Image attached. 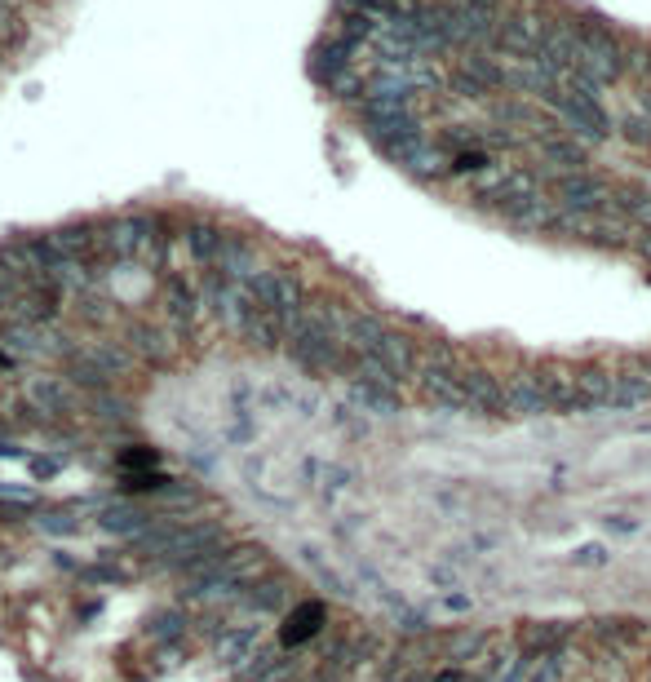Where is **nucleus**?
<instances>
[{"label":"nucleus","instance_id":"1","mask_svg":"<svg viewBox=\"0 0 651 682\" xmlns=\"http://www.w3.org/2000/svg\"><path fill=\"white\" fill-rule=\"evenodd\" d=\"M138 368V355L124 341H80L67 359H62V377L80 390V395H98L111 390L124 372Z\"/></svg>","mask_w":651,"mask_h":682},{"label":"nucleus","instance_id":"2","mask_svg":"<svg viewBox=\"0 0 651 682\" xmlns=\"http://www.w3.org/2000/svg\"><path fill=\"white\" fill-rule=\"evenodd\" d=\"M576 27H581V45H585V67L594 71L603 85H616L620 76L629 71V45L625 36L607 23L603 14H594V9H585L581 18H576Z\"/></svg>","mask_w":651,"mask_h":682},{"label":"nucleus","instance_id":"3","mask_svg":"<svg viewBox=\"0 0 651 682\" xmlns=\"http://www.w3.org/2000/svg\"><path fill=\"white\" fill-rule=\"evenodd\" d=\"M550 111L567 124V133H572V138L585 142V147H594V142H607V138H612V129H616L603 102L585 98V93H576V89H567V85L550 98Z\"/></svg>","mask_w":651,"mask_h":682},{"label":"nucleus","instance_id":"4","mask_svg":"<svg viewBox=\"0 0 651 682\" xmlns=\"http://www.w3.org/2000/svg\"><path fill=\"white\" fill-rule=\"evenodd\" d=\"M457 377H461L465 399H470V412H479V417H488V421H510L514 417L510 390H505V377L496 368H488L483 359H461Z\"/></svg>","mask_w":651,"mask_h":682},{"label":"nucleus","instance_id":"5","mask_svg":"<svg viewBox=\"0 0 651 682\" xmlns=\"http://www.w3.org/2000/svg\"><path fill=\"white\" fill-rule=\"evenodd\" d=\"M612 186L603 173L594 169H576V173H558L550 178V195L563 204L567 213H585V217H598L612 209Z\"/></svg>","mask_w":651,"mask_h":682},{"label":"nucleus","instance_id":"6","mask_svg":"<svg viewBox=\"0 0 651 682\" xmlns=\"http://www.w3.org/2000/svg\"><path fill=\"white\" fill-rule=\"evenodd\" d=\"M545 36H550V18L532 5H514L501 18V31H496V54H510L514 62L536 58L545 49Z\"/></svg>","mask_w":651,"mask_h":682},{"label":"nucleus","instance_id":"7","mask_svg":"<svg viewBox=\"0 0 651 682\" xmlns=\"http://www.w3.org/2000/svg\"><path fill=\"white\" fill-rule=\"evenodd\" d=\"M576 638H585V620H523L514 629V643L532 660L558 656V651L576 647Z\"/></svg>","mask_w":651,"mask_h":682},{"label":"nucleus","instance_id":"8","mask_svg":"<svg viewBox=\"0 0 651 682\" xmlns=\"http://www.w3.org/2000/svg\"><path fill=\"white\" fill-rule=\"evenodd\" d=\"M541 377H545V390H550L554 412H563V417H589V412H598L594 403L585 399L581 381H576V364H563V359H545Z\"/></svg>","mask_w":651,"mask_h":682},{"label":"nucleus","instance_id":"9","mask_svg":"<svg viewBox=\"0 0 651 682\" xmlns=\"http://www.w3.org/2000/svg\"><path fill=\"white\" fill-rule=\"evenodd\" d=\"M505 390H510L514 417H550L554 412L550 390H545V377H541V364H523V368L505 372Z\"/></svg>","mask_w":651,"mask_h":682},{"label":"nucleus","instance_id":"10","mask_svg":"<svg viewBox=\"0 0 651 682\" xmlns=\"http://www.w3.org/2000/svg\"><path fill=\"white\" fill-rule=\"evenodd\" d=\"M368 355L377 359L381 368L395 372L399 381H417V372H421V341H412L403 328H386Z\"/></svg>","mask_w":651,"mask_h":682},{"label":"nucleus","instance_id":"11","mask_svg":"<svg viewBox=\"0 0 651 682\" xmlns=\"http://www.w3.org/2000/svg\"><path fill=\"white\" fill-rule=\"evenodd\" d=\"M492 634L488 629H474V625H457V629H439V665L452 669H470L474 660L488 651Z\"/></svg>","mask_w":651,"mask_h":682},{"label":"nucleus","instance_id":"12","mask_svg":"<svg viewBox=\"0 0 651 682\" xmlns=\"http://www.w3.org/2000/svg\"><path fill=\"white\" fill-rule=\"evenodd\" d=\"M142 638L160 651V660H178L186 651V638H191V616H186L182 607H169V612H160V616L147 620Z\"/></svg>","mask_w":651,"mask_h":682},{"label":"nucleus","instance_id":"13","mask_svg":"<svg viewBox=\"0 0 651 682\" xmlns=\"http://www.w3.org/2000/svg\"><path fill=\"white\" fill-rule=\"evenodd\" d=\"M452 67H461L470 80H479V85L488 89L492 98H501L505 89H514V80H510V62L496 58V49H461V58L452 62Z\"/></svg>","mask_w":651,"mask_h":682},{"label":"nucleus","instance_id":"14","mask_svg":"<svg viewBox=\"0 0 651 682\" xmlns=\"http://www.w3.org/2000/svg\"><path fill=\"white\" fill-rule=\"evenodd\" d=\"M222 240H226V231L213 222H186L178 231V244H182V253L191 257L195 271H213L217 253H222Z\"/></svg>","mask_w":651,"mask_h":682},{"label":"nucleus","instance_id":"15","mask_svg":"<svg viewBox=\"0 0 651 682\" xmlns=\"http://www.w3.org/2000/svg\"><path fill=\"white\" fill-rule=\"evenodd\" d=\"M536 147V155L545 160V169L554 173H576V169H585L589 164V147L581 138H572V133H554V138H541V142H532Z\"/></svg>","mask_w":651,"mask_h":682},{"label":"nucleus","instance_id":"16","mask_svg":"<svg viewBox=\"0 0 651 682\" xmlns=\"http://www.w3.org/2000/svg\"><path fill=\"white\" fill-rule=\"evenodd\" d=\"M651 403V372L643 355H629L616 364V412L620 408H647Z\"/></svg>","mask_w":651,"mask_h":682},{"label":"nucleus","instance_id":"17","mask_svg":"<svg viewBox=\"0 0 651 682\" xmlns=\"http://www.w3.org/2000/svg\"><path fill=\"white\" fill-rule=\"evenodd\" d=\"M355 54H359V49L350 45V40L328 36V40H319L315 58H310V71H315L319 85H333V80H341L350 67H355Z\"/></svg>","mask_w":651,"mask_h":682},{"label":"nucleus","instance_id":"18","mask_svg":"<svg viewBox=\"0 0 651 682\" xmlns=\"http://www.w3.org/2000/svg\"><path fill=\"white\" fill-rule=\"evenodd\" d=\"M576 381H581L585 399L594 403L598 412H603V408H616V364H603V359L576 364Z\"/></svg>","mask_w":651,"mask_h":682},{"label":"nucleus","instance_id":"19","mask_svg":"<svg viewBox=\"0 0 651 682\" xmlns=\"http://www.w3.org/2000/svg\"><path fill=\"white\" fill-rule=\"evenodd\" d=\"M616 217L634 222L638 231H651V186H638V182H616L612 186V209Z\"/></svg>","mask_w":651,"mask_h":682},{"label":"nucleus","instance_id":"20","mask_svg":"<svg viewBox=\"0 0 651 682\" xmlns=\"http://www.w3.org/2000/svg\"><path fill=\"white\" fill-rule=\"evenodd\" d=\"M346 395L359 408L377 412V417H390V412L403 408V390H386V386H372V381H346Z\"/></svg>","mask_w":651,"mask_h":682},{"label":"nucleus","instance_id":"21","mask_svg":"<svg viewBox=\"0 0 651 682\" xmlns=\"http://www.w3.org/2000/svg\"><path fill=\"white\" fill-rule=\"evenodd\" d=\"M324 629V607L319 603H306V607H297L293 616H288V629H284V643H293V647H302V643H310V638Z\"/></svg>","mask_w":651,"mask_h":682},{"label":"nucleus","instance_id":"22","mask_svg":"<svg viewBox=\"0 0 651 682\" xmlns=\"http://www.w3.org/2000/svg\"><path fill=\"white\" fill-rule=\"evenodd\" d=\"M76 576L85 585H120V581H129V576H133V567L120 563V554H102L98 563H85Z\"/></svg>","mask_w":651,"mask_h":682},{"label":"nucleus","instance_id":"23","mask_svg":"<svg viewBox=\"0 0 651 682\" xmlns=\"http://www.w3.org/2000/svg\"><path fill=\"white\" fill-rule=\"evenodd\" d=\"M27 36V23L18 14V0H0V49H18Z\"/></svg>","mask_w":651,"mask_h":682},{"label":"nucleus","instance_id":"24","mask_svg":"<svg viewBox=\"0 0 651 682\" xmlns=\"http://www.w3.org/2000/svg\"><path fill=\"white\" fill-rule=\"evenodd\" d=\"M567 669H572V647L558 651V656L532 660V674H527V682H567Z\"/></svg>","mask_w":651,"mask_h":682},{"label":"nucleus","instance_id":"25","mask_svg":"<svg viewBox=\"0 0 651 682\" xmlns=\"http://www.w3.org/2000/svg\"><path fill=\"white\" fill-rule=\"evenodd\" d=\"M567 563L581 567V572H598V567L612 563V545H603V541H585V545H576V550L567 554Z\"/></svg>","mask_w":651,"mask_h":682},{"label":"nucleus","instance_id":"26","mask_svg":"<svg viewBox=\"0 0 651 682\" xmlns=\"http://www.w3.org/2000/svg\"><path fill=\"white\" fill-rule=\"evenodd\" d=\"M616 133L629 142V147H651V120L643 111H625V116L616 120Z\"/></svg>","mask_w":651,"mask_h":682},{"label":"nucleus","instance_id":"27","mask_svg":"<svg viewBox=\"0 0 651 682\" xmlns=\"http://www.w3.org/2000/svg\"><path fill=\"white\" fill-rule=\"evenodd\" d=\"M448 93L461 102H492V93L479 85V80H470L461 67H448Z\"/></svg>","mask_w":651,"mask_h":682},{"label":"nucleus","instance_id":"28","mask_svg":"<svg viewBox=\"0 0 651 682\" xmlns=\"http://www.w3.org/2000/svg\"><path fill=\"white\" fill-rule=\"evenodd\" d=\"M434 607H443V612L448 616H470L474 612V594L470 589H439V594H434Z\"/></svg>","mask_w":651,"mask_h":682},{"label":"nucleus","instance_id":"29","mask_svg":"<svg viewBox=\"0 0 651 682\" xmlns=\"http://www.w3.org/2000/svg\"><path fill=\"white\" fill-rule=\"evenodd\" d=\"M27 470H31V479H54V474H62V452H31L27 448Z\"/></svg>","mask_w":651,"mask_h":682},{"label":"nucleus","instance_id":"30","mask_svg":"<svg viewBox=\"0 0 651 682\" xmlns=\"http://www.w3.org/2000/svg\"><path fill=\"white\" fill-rule=\"evenodd\" d=\"M527 674H532V656H523V651H514L510 660H505L501 669L488 678V682H527Z\"/></svg>","mask_w":651,"mask_h":682},{"label":"nucleus","instance_id":"31","mask_svg":"<svg viewBox=\"0 0 651 682\" xmlns=\"http://www.w3.org/2000/svg\"><path fill=\"white\" fill-rule=\"evenodd\" d=\"M603 527H607V532H620V536H634L638 519H634V514H603Z\"/></svg>","mask_w":651,"mask_h":682},{"label":"nucleus","instance_id":"32","mask_svg":"<svg viewBox=\"0 0 651 682\" xmlns=\"http://www.w3.org/2000/svg\"><path fill=\"white\" fill-rule=\"evenodd\" d=\"M634 253L643 257V262L651 266V231H638V240H634Z\"/></svg>","mask_w":651,"mask_h":682},{"label":"nucleus","instance_id":"33","mask_svg":"<svg viewBox=\"0 0 651 682\" xmlns=\"http://www.w3.org/2000/svg\"><path fill=\"white\" fill-rule=\"evenodd\" d=\"M647 80H651V45H647Z\"/></svg>","mask_w":651,"mask_h":682},{"label":"nucleus","instance_id":"34","mask_svg":"<svg viewBox=\"0 0 651 682\" xmlns=\"http://www.w3.org/2000/svg\"><path fill=\"white\" fill-rule=\"evenodd\" d=\"M643 364H647V372H651V355H643Z\"/></svg>","mask_w":651,"mask_h":682}]
</instances>
